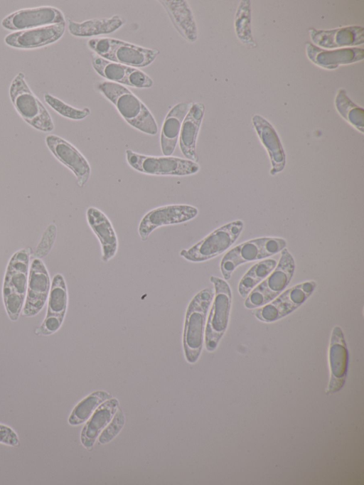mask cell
Listing matches in <instances>:
<instances>
[{"mask_svg": "<svg viewBox=\"0 0 364 485\" xmlns=\"http://www.w3.org/2000/svg\"><path fill=\"white\" fill-rule=\"evenodd\" d=\"M68 302V295L65 279L61 274H56L53 278L48 294L46 317L35 333L37 335L48 336L56 332L64 321Z\"/></svg>", "mask_w": 364, "mask_h": 485, "instance_id": "17", "label": "cell"}, {"mask_svg": "<svg viewBox=\"0 0 364 485\" xmlns=\"http://www.w3.org/2000/svg\"><path fill=\"white\" fill-rule=\"evenodd\" d=\"M314 43L324 48H336L361 45L364 43V28L353 26L333 30H309Z\"/></svg>", "mask_w": 364, "mask_h": 485, "instance_id": "24", "label": "cell"}, {"mask_svg": "<svg viewBox=\"0 0 364 485\" xmlns=\"http://www.w3.org/2000/svg\"><path fill=\"white\" fill-rule=\"evenodd\" d=\"M244 228L241 220L232 221L215 229L180 255L192 262H202L213 259L229 249L237 240Z\"/></svg>", "mask_w": 364, "mask_h": 485, "instance_id": "9", "label": "cell"}, {"mask_svg": "<svg viewBox=\"0 0 364 485\" xmlns=\"http://www.w3.org/2000/svg\"><path fill=\"white\" fill-rule=\"evenodd\" d=\"M125 154L127 161L133 169L147 175L186 176L193 175L200 170L197 162L187 159L149 156L131 149H127Z\"/></svg>", "mask_w": 364, "mask_h": 485, "instance_id": "10", "label": "cell"}, {"mask_svg": "<svg viewBox=\"0 0 364 485\" xmlns=\"http://www.w3.org/2000/svg\"><path fill=\"white\" fill-rule=\"evenodd\" d=\"M214 297L213 290L205 288L189 302L185 316L183 346L186 361L195 363L202 351L207 315Z\"/></svg>", "mask_w": 364, "mask_h": 485, "instance_id": "2", "label": "cell"}, {"mask_svg": "<svg viewBox=\"0 0 364 485\" xmlns=\"http://www.w3.org/2000/svg\"><path fill=\"white\" fill-rule=\"evenodd\" d=\"M91 63L105 80L136 88H149L154 85L153 80L139 68L109 61L95 53L91 55Z\"/></svg>", "mask_w": 364, "mask_h": 485, "instance_id": "15", "label": "cell"}, {"mask_svg": "<svg viewBox=\"0 0 364 485\" xmlns=\"http://www.w3.org/2000/svg\"><path fill=\"white\" fill-rule=\"evenodd\" d=\"M86 218L89 226L100 243L102 260L107 262L115 256L118 249L115 230L107 216L97 208H88Z\"/></svg>", "mask_w": 364, "mask_h": 485, "instance_id": "20", "label": "cell"}, {"mask_svg": "<svg viewBox=\"0 0 364 485\" xmlns=\"http://www.w3.org/2000/svg\"><path fill=\"white\" fill-rule=\"evenodd\" d=\"M306 50L308 58L314 63L329 70L336 69L340 65L355 63L364 58L363 49L358 48L325 50L307 43Z\"/></svg>", "mask_w": 364, "mask_h": 485, "instance_id": "23", "label": "cell"}, {"mask_svg": "<svg viewBox=\"0 0 364 485\" xmlns=\"http://www.w3.org/2000/svg\"><path fill=\"white\" fill-rule=\"evenodd\" d=\"M277 261L266 259L255 264L243 275L238 285V292L243 298L248 296L251 291L263 281L275 268Z\"/></svg>", "mask_w": 364, "mask_h": 485, "instance_id": "29", "label": "cell"}, {"mask_svg": "<svg viewBox=\"0 0 364 485\" xmlns=\"http://www.w3.org/2000/svg\"><path fill=\"white\" fill-rule=\"evenodd\" d=\"M173 27L189 43L198 39V27L188 2L186 0H160Z\"/></svg>", "mask_w": 364, "mask_h": 485, "instance_id": "22", "label": "cell"}, {"mask_svg": "<svg viewBox=\"0 0 364 485\" xmlns=\"http://www.w3.org/2000/svg\"><path fill=\"white\" fill-rule=\"evenodd\" d=\"M87 46L104 59L137 68L149 65L159 54L158 49L108 37L91 38L87 41Z\"/></svg>", "mask_w": 364, "mask_h": 485, "instance_id": "5", "label": "cell"}, {"mask_svg": "<svg viewBox=\"0 0 364 485\" xmlns=\"http://www.w3.org/2000/svg\"><path fill=\"white\" fill-rule=\"evenodd\" d=\"M112 398L107 391L97 390L81 400L73 409L68 422L71 425L84 423L92 416L96 409L105 401Z\"/></svg>", "mask_w": 364, "mask_h": 485, "instance_id": "30", "label": "cell"}, {"mask_svg": "<svg viewBox=\"0 0 364 485\" xmlns=\"http://www.w3.org/2000/svg\"><path fill=\"white\" fill-rule=\"evenodd\" d=\"M205 114V106L202 102H192L183 122L180 135L179 147L183 155L194 162H198L196 142Z\"/></svg>", "mask_w": 364, "mask_h": 485, "instance_id": "21", "label": "cell"}, {"mask_svg": "<svg viewBox=\"0 0 364 485\" xmlns=\"http://www.w3.org/2000/svg\"><path fill=\"white\" fill-rule=\"evenodd\" d=\"M125 20L119 15L107 18H96L77 22L68 20V31L75 37L87 38L109 34L120 28Z\"/></svg>", "mask_w": 364, "mask_h": 485, "instance_id": "28", "label": "cell"}, {"mask_svg": "<svg viewBox=\"0 0 364 485\" xmlns=\"http://www.w3.org/2000/svg\"><path fill=\"white\" fill-rule=\"evenodd\" d=\"M57 235V228L55 224H50L42 235L41 241L38 244L34 256L36 258H42L46 256L51 250Z\"/></svg>", "mask_w": 364, "mask_h": 485, "instance_id": "35", "label": "cell"}, {"mask_svg": "<svg viewBox=\"0 0 364 485\" xmlns=\"http://www.w3.org/2000/svg\"><path fill=\"white\" fill-rule=\"evenodd\" d=\"M338 113L361 133L364 132V111L347 96L344 90L338 92L335 100Z\"/></svg>", "mask_w": 364, "mask_h": 485, "instance_id": "31", "label": "cell"}, {"mask_svg": "<svg viewBox=\"0 0 364 485\" xmlns=\"http://www.w3.org/2000/svg\"><path fill=\"white\" fill-rule=\"evenodd\" d=\"M65 22L28 30L15 31L6 35L5 43L15 48L34 49L54 43L61 38L65 31Z\"/></svg>", "mask_w": 364, "mask_h": 485, "instance_id": "19", "label": "cell"}, {"mask_svg": "<svg viewBox=\"0 0 364 485\" xmlns=\"http://www.w3.org/2000/svg\"><path fill=\"white\" fill-rule=\"evenodd\" d=\"M235 30L238 38L245 44L255 47L256 43L251 32L250 1L244 0L240 3L236 17Z\"/></svg>", "mask_w": 364, "mask_h": 485, "instance_id": "32", "label": "cell"}, {"mask_svg": "<svg viewBox=\"0 0 364 485\" xmlns=\"http://www.w3.org/2000/svg\"><path fill=\"white\" fill-rule=\"evenodd\" d=\"M9 97L17 113L31 127L43 132L54 129L49 112L31 91L23 73L19 72L12 80Z\"/></svg>", "mask_w": 364, "mask_h": 485, "instance_id": "4", "label": "cell"}, {"mask_svg": "<svg viewBox=\"0 0 364 485\" xmlns=\"http://www.w3.org/2000/svg\"><path fill=\"white\" fill-rule=\"evenodd\" d=\"M118 407L119 400L112 398L96 409L81 432L80 440L85 448L90 449L94 445L97 437L113 418Z\"/></svg>", "mask_w": 364, "mask_h": 485, "instance_id": "27", "label": "cell"}, {"mask_svg": "<svg viewBox=\"0 0 364 485\" xmlns=\"http://www.w3.org/2000/svg\"><path fill=\"white\" fill-rule=\"evenodd\" d=\"M215 294L207 318L204 341L207 351H214L228 325L232 305V291L228 283L216 276H210Z\"/></svg>", "mask_w": 364, "mask_h": 485, "instance_id": "7", "label": "cell"}, {"mask_svg": "<svg viewBox=\"0 0 364 485\" xmlns=\"http://www.w3.org/2000/svg\"><path fill=\"white\" fill-rule=\"evenodd\" d=\"M43 97L47 105L63 117L73 120H81L90 114V110L88 107L79 109L73 107L48 93L45 94Z\"/></svg>", "mask_w": 364, "mask_h": 485, "instance_id": "33", "label": "cell"}, {"mask_svg": "<svg viewBox=\"0 0 364 485\" xmlns=\"http://www.w3.org/2000/svg\"><path fill=\"white\" fill-rule=\"evenodd\" d=\"M252 121L262 143L268 151L272 164L270 174L274 176L282 171L286 165V155L279 136L272 125L263 117L255 114Z\"/></svg>", "mask_w": 364, "mask_h": 485, "instance_id": "25", "label": "cell"}, {"mask_svg": "<svg viewBox=\"0 0 364 485\" xmlns=\"http://www.w3.org/2000/svg\"><path fill=\"white\" fill-rule=\"evenodd\" d=\"M316 286L314 280L305 281L293 286L272 302L255 310L254 315L263 322L277 321L301 307L311 297Z\"/></svg>", "mask_w": 364, "mask_h": 485, "instance_id": "11", "label": "cell"}, {"mask_svg": "<svg viewBox=\"0 0 364 485\" xmlns=\"http://www.w3.org/2000/svg\"><path fill=\"white\" fill-rule=\"evenodd\" d=\"M124 423V415L122 410L119 409L112 419V421L100 435L99 442L103 444L111 442L119 433Z\"/></svg>", "mask_w": 364, "mask_h": 485, "instance_id": "34", "label": "cell"}, {"mask_svg": "<svg viewBox=\"0 0 364 485\" xmlns=\"http://www.w3.org/2000/svg\"><path fill=\"white\" fill-rule=\"evenodd\" d=\"M45 142L55 158L73 173L77 186L84 187L90 177L91 168L82 154L71 143L55 134L47 135Z\"/></svg>", "mask_w": 364, "mask_h": 485, "instance_id": "14", "label": "cell"}, {"mask_svg": "<svg viewBox=\"0 0 364 485\" xmlns=\"http://www.w3.org/2000/svg\"><path fill=\"white\" fill-rule=\"evenodd\" d=\"M31 250L16 251L10 258L4 279L2 295L5 309L11 321L18 320L26 298Z\"/></svg>", "mask_w": 364, "mask_h": 485, "instance_id": "3", "label": "cell"}, {"mask_svg": "<svg viewBox=\"0 0 364 485\" xmlns=\"http://www.w3.org/2000/svg\"><path fill=\"white\" fill-rule=\"evenodd\" d=\"M50 279L47 268L39 258H34L29 268L27 291L22 314L32 317L38 314L48 297Z\"/></svg>", "mask_w": 364, "mask_h": 485, "instance_id": "16", "label": "cell"}, {"mask_svg": "<svg viewBox=\"0 0 364 485\" xmlns=\"http://www.w3.org/2000/svg\"><path fill=\"white\" fill-rule=\"evenodd\" d=\"M282 238L262 237L244 242L230 250L223 257L220 267L225 279H230L240 265L267 258L286 248Z\"/></svg>", "mask_w": 364, "mask_h": 485, "instance_id": "6", "label": "cell"}, {"mask_svg": "<svg viewBox=\"0 0 364 485\" xmlns=\"http://www.w3.org/2000/svg\"><path fill=\"white\" fill-rule=\"evenodd\" d=\"M0 443L12 447L19 445L17 434L11 427L0 424Z\"/></svg>", "mask_w": 364, "mask_h": 485, "instance_id": "36", "label": "cell"}, {"mask_svg": "<svg viewBox=\"0 0 364 485\" xmlns=\"http://www.w3.org/2000/svg\"><path fill=\"white\" fill-rule=\"evenodd\" d=\"M65 22L63 13L54 6H43L16 11L1 21L9 31H19Z\"/></svg>", "mask_w": 364, "mask_h": 485, "instance_id": "13", "label": "cell"}, {"mask_svg": "<svg viewBox=\"0 0 364 485\" xmlns=\"http://www.w3.org/2000/svg\"><path fill=\"white\" fill-rule=\"evenodd\" d=\"M96 89L117 110L121 117L132 127L149 134L158 132V126L147 107L130 90L123 85L102 80Z\"/></svg>", "mask_w": 364, "mask_h": 485, "instance_id": "1", "label": "cell"}, {"mask_svg": "<svg viewBox=\"0 0 364 485\" xmlns=\"http://www.w3.org/2000/svg\"><path fill=\"white\" fill-rule=\"evenodd\" d=\"M330 380L327 392L334 393L343 386L348 372V351L342 329L333 327L328 348Z\"/></svg>", "mask_w": 364, "mask_h": 485, "instance_id": "18", "label": "cell"}, {"mask_svg": "<svg viewBox=\"0 0 364 485\" xmlns=\"http://www.w3.org/2000/svg\"><path fill=\"white\" fill-rule=\"evenodd\" d=\"M280 252V259L275 268L247 297L245 301L247 309H255L268 304L282 293L290 283L296 267L294 259L287 248Z\"/></svg>", "mask_w": 364, "mask_h": 485, "instance_id": "8", "label": "cell"}, {"mask_svg": "<svg viewBox=\"0 0 364 485\" xmlns=\"http://www.w3.org/2000/svg\"><path fill=\"white\" fill-rule=\"evenodd\" d=\"M192 102H180L167 113L161 131L160 145L164 156H171L178 142L183 122Z\"/></svg>", "mask_w": 364, "mask_h": 485, "instance_id": "26", "label": "cell"}, {"mask_svg": "<svg viewBox=\"0 0 364 485\" xmlns=\"http://www.w3.org/2000/svg\"><path fill=\"white\" fill-rule=\"evenodd\" d=\"M198 214L197 208L186 204L160 206L147 212L141 218L138 233L142 241H146L156 228L188 222Z\"/></svg>", "mask_w": 364, "mask_h": 485, "instance_id": "12", "label": "cell"}]
</instances>
